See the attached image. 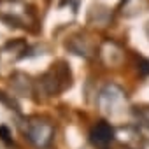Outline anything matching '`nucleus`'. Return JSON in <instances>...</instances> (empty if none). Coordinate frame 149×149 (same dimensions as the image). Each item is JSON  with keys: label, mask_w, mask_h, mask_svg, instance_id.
<instances>
[{"label": "nucleus", "mask_w": 149, "mask_h": 149, "mask_svg": "<svg viewBox=\"0 0 149 149\" xmlns=\"http://www.w3.org/2000/svg\"><path fill=\"white\" fill-rule=\"evenodd\" d=\"M0 19L11 26L28 30H33V25H37L33 9L25 0H0Z\"/></svg>", "instance_id": "nucleus-1"}, {"label": "nucleus", "mask_w": 149, "mask_h": 149, "mask_svg": "<svg viewBox=\"0 0 149 149\" xmlns=\"http://www.w3.org/2000/svg\"><path fill=\"white\" fill-rule=\"evenodd\" d=\"M114 137H116V130L107 121H98L90 132V140L97 149H109Z\"/></svg>", "instance_id": "nucleus-6"}, {"label": "nucleus", "mask_w": 149, "mask_h": 149, "mask_svg": "<svg viewBox=\"0 0 149 149\" xmlns=\"http://www.w3.org/2000/svg\"><path fill=\"white\" fill-rule=\"evenodd\" d=\"M125 149H133V147H125Z\"/></svg>", "instance_id": "nucleus-15"}, {"label": "nucleus", "mask_w": 149, "mask_h": 149, "mask_svg": "<svg viewBox=\"0 0 149 149\" xmlns=\"http://www.w3.org/2000/svg\"><path fill=\"white\" fill-rule=\"evenodd\" d=\"M67 47L74 53V54H79V56H91L93 51H95V44L91 42V39L84 33H79V35H74L67 40Z\"/></svg>", "instance_id": "nucleus-7"}, {"label": "nucleus", "mask_w": 149, "mask_h": 149, "mask_svg": "<svg viewBox=\"0 0 149 149\" xmlns=\"http://www.w3.org/2000/svg\"><path fill=\"white\" fill-rule=\"evenodd\" d=\"M0 139H2L4 142H11V133H9V128L7 126H0Z\"/></svg>", "instance_id": "nucleus-13"}, {"label": "nucleus", "mask_w": 149, "mask_h": 149, "mask_svg": "<svg viewBox=\"0 0 149 149\" xmlns=\"http://www.w3.org/2000/svg\"><path fill=\"white\" fill-rule=\"evenodd\" d=\"M133 114L137 116V119L140 123H144L146 126H149V107H135L133 109Z\"/></svg>", "instance_id": "nucleus-11"}, {"label": "nucleus", "mask_w": 149, "mask_h": 149, "mask_svg": "<svg viewBox=\"0 0 149 149\" xmlns=\"http://www.w3.org/2000/svg\"><path fill=\"white\" fill-rule=\"evenodd\" d=\"M23 133H25V137L28 139L30 144H33L39 149H46L54 139V125L47 118L32 116V118L26 119Z\"/></svg>", "instance_id": "nucleus-3"}, {"label": "nucleus", "mask_w": 149, "mask_h": 149, "mask_svg": "<svg viewBox=\"0 0 149 149\" xmlns=\"http://www.w3.org/2000/svg\"><path fill=\"white\" fill-rule=\"evenodd\" d=\"M149 9V0H123L119 4V14L125 18H135Z\"/></svg>", "instance_id": "nucleus-10"}, {"label": "nucleus", "mask_w": 149, "mask_h": 149, "mask_svg": "<svg viewBox=\"0 0 149 149\" xmlns=\"http://www.w3.org/2000/svg\"><path fill=\"white\" fill-rule=\"evenodd\" d=\"M98 58L105 67L114 68V67H119L125 61V49L116 40L105 39L98 46Z\"/></svg>", "instance_id": "nucleus-5"}, {"label": "nucleus", "mask_w": 149, "mask_h": 149, "mask_svg": "<svg viewBox=\"0 0 149 149\" xmlns=\"http://www.w3.org/2000/svg\"><path fill=\"white\" fill-rule=\"evenodd\" d=\"M11 88L19 97H30L33 93V81H32V77L28 74L14 72L11 76Z\"/></svg>", "instance_id": "nucleus-8"}, {"label": "nucleus", "mask_w": 149, "mask_h": 149, "mask_svg": "<svg viewBox=\"0 0 149 149\" xmlns=\"http://www.w3.org/2000/svg\"><path fill=\"white\" fill-rule=\"evenodd\" d=\"M146 32H147V37H149V23H147V26H146Z\"/></svg>", "instance_id": "nucleus-14"}, {"label": "nucleus", "mask_w": 149, "mask_h": 149, "mask_svg": "<svg viewBox=\"0 0 149 149\" xmlns=\"http://www.w3.org/2000/svg\"><path fill=\"white\" fill-rule=\"evenodd\" d=\"M128 107V98L123 88L118 84H107L98 93V109L111 118L121 116Z\"/></svg>", "instance_id": "nucleus-4"}, {"label": "nucleus", "mask_w": 149, "mask_h": 149, "mask_svg": "<svg viewBox=\"0 0 149 149\" xmlns=\"http://www.w3.org/2000/svg\"><path fill=\"white\" fill-rule=\"evenodd\" d=\"M137 68H139V72L142 74V76H149V60L140 58V61H139Z\"/></svg>", "instance_id": "nucleus-12"}, {"label": "nucleus", "mask_w": 149, "mask_h": 149, "mask_svg": "<svg viewBox=\"0 0 149 149\" xmlns=\"http://www.w3.org/2000/svg\"><path fill=\"white\" fill-rule=\"evenodd\" d=\"M116 137L121 144H125V147L137 149V147H142V144H144V139L135 126H125V128L116 130Z\"/></svg>", "instance_id": "nucleus-9"}, {"label": "nucleus", "mask_w": 149, "mask_h": 149, "mask_svg": "<svg viewBox=\"0 0 149 149\" xmlns=\"http://www.w3.org/2000/svg\"><path fill=\"white\" fill-rule=\"evenodd\" d=\"M70 84H72V74H70V68L65 61L53 63L39 79V86H40L42 93L47 97L60 95Z\"/></svg>", "instance_id": "nucleus-2"}]
</instances>
